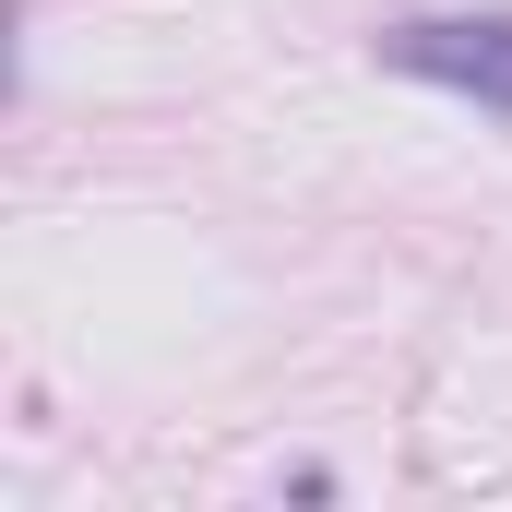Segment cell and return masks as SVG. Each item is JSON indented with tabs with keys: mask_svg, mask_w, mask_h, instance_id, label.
I'll list each match as a JSON object with an SVG mask.
<instances>
[{
	"mask_svg": "<svg viewBox=\"0 0 512 512\" xmlns=\"http://www.w3.org/2000/svg\"><path fill=\"white\" fill-rule=\"evenodd\" d=\"M382 60L417 72V84L477 96V108H512V12H489V24H393Z\"/></svg>",
	"mask_w": 512,
	"mask_h": 512,
	"instance_id": "6da1fadb",
	"label": "cell"
}]
</instances>
